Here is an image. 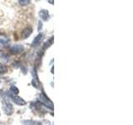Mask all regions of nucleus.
I'll list each match as a JSON object with an SVG mask.
<instances>
[{"instance_id": "obj_1", "label": "nucleus", "mask_w": 133, "mask_h": 125, "mask_svg": "<svg viewBox=\"0 0 133 125\" xmlns=\"http://www.w3.org/2000/svg\"><path fill=\"white\" fill-rule=\"evenodd\" d=\"M3 102V108L4 110V112H5L7 114H11L12 112H13V107H12L11 104L8 101H7V100H4Z\"/></svg>"}, {"instance_id": "obj_2", "label": "nucleus", "mask_w": 133, "mask_h": 125, "mask_svg": "<svg viewBox=\"0 0 133 125\" xmlns=\"http://www.w3.org/2000/svg\"><path fill=\"white\" fill-rule=\"evenodd\" d=\"M23 50V47L21 46V45H13V47L11 48V51L14 52V54H18V52H20Z\"/></svg>"}, {"instance_id": "obj_3", "label": "nucleus", "mask_w": 133, "mask_h": 125, "mask_svg": "<svg viewBox=\"0 0 133 125\" xmlns=\"http://www.w3.org/2000/svg\"><path fill=\"white\" fill-rule=\"evenodd\" d=\"M13 102H15V104H19V105H24L26 104L25 101H24L22 98L18 97V96H13Z\"/></svg>"}, {"instance_id": "obj_4", "label": "nucleus", "mask_w": 133, "mask_h": 125, "mask_svg": "<svg viewBox=\"0 0 133 125\" xmlns=\"http://www.w3.org/2000/svg\"><path fill=\"white\" fill-rule=\"evenodd\" d=\"M31 34H32V28L28 27V28H25L23 30L22 36H23V38H28Z\"/></svg>"}, {"instance_id": "obj_5", "label": "nucleus", "mask_w": 133, "mask_h": 125, "mask_svg": "<svg viewBox=\"0 0 133 125\" xmlns=\"http://www.w3.org/2000/svg\"><path fill=\"white\" fill-rule=\"evenodd\" d=\"M39 16L43 20H47L48 19V11H46V10H42L39 12Z\"/></svg>"}, {"instance_id": "obj_6", "label": "nucleus", "mask_w": 133, "mask_h": 125, "mask_svg": "<svg viewBox=\"0 0 133 125\" xmlns=\"http://www.w3.org/2000/svg\"><path fill=\"white\" fill-rule=\"evenodd\" d=\"M42 37H43V35H42V34L38 35L36 38L34 39V41L33 42V45H37V44H38V42H40V40L42 39Z\"/></svg>"}, {"instance_id": "obj_7", "label": "nucleus", "mask_w": 133, "mask_h": 125, "mask_svg": "<svg viewBox=\"0 0 133 125\" xmlns=\"http://www.w3.org/2000/svg\"><path fill=\"white\" fill-rule=\"evenodd\" d=\"M7 42H8V38H7L6 37L0 36V44H6Z\"/></svg>"}, {"instance_id": "obj_8", "label": "nucleus", "mask_w": 133, "mask_h": 125, "mask_svg": "<svg viewBox=\"0 0 133 125\" xmlns=\"http://www.w3.org/2000/svg\"><path fill=\"white\" fill-rule=\"evenodd\" d=\"M11 91L13 92V94H18V89L17 88H15V87H12L11 88Z\"/></svg>"}, {"instance_id": "obj_9", "label": "nucleus", "mask_w": 133, "mask_h": 125, "mask_svg": "<svg viewBox=\"0 0 133 125\" xmlns=\"http://www.w3.org/2000/svg\"><path fill=\"white\" fill-rule=\"evenodd\" d=\"M28 1H19V4H28Z\"/></svg>"}]
</instances>
